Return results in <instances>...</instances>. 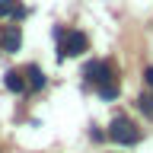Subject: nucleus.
<instances>
[{
  "label": "nucleus",
  "instance_id": "1",
  "mask_svg": "<svg viewBox=\"0 0 153 153\" xmlns=\"http://www.w3.org/2000/svg\"><path fill=\"white\" fill-rule=\"evenodd\" d=\"M54 38H57V54H61V61H64V57L80 54V51H86V35H83V32L54 29Z\"/></svg>",
  "mask_w": 153,
  "mask_h": 153
},
{
  "label": "nucleus",
  "instance_id": "2",
  "mask_svg": "<svg viewBox=\"0 0 153 153\" xmlns=\"http://www.w3.org/2000/svg\"><path fill=\"white\" fill-rule=\"evenodd\" d=\"M108 134H112V140L118 143H137L140 140V131L134 128L124 115H118V118H112V128H108Z\"/></svg>",
  "mask_w": 153,
  "mask_h": 153
},
{
  "label": "nucleus",
  "instance_id": "3",
  "mask_svg": "<svg viewBox=\"0 0 153 153\" xmlns=\"http://www.w3.org/2000/svg\"><path fill=\"white\" fill-rule=\"evenodd\" d=\"M112 74V67L105 64V61H89V64L83 67V76H86V83H102L105 76Z\"/></svg>",
  "mask_w": 153,
  "mask_h": 153
},
{
  "label": "nucleus",
  "instance_id": "4",
  "mask_svg": "<svg viewBox=\"0 0 153 153\" xmlns=\"http://www.w3.org/2000/svg\"><path fill=\"white\" fill-rule=\"evenodd\" d=\"M19 45H22V35H19L16 26H7V32H3V51H19Z\"/></svg>",
  "mask_w": 153,
  "mask_h": 153
},
{
  "label": "nucleus",
  "instance_id": "5",
  "mask_svg": "<svg viewBox=\"0 0 153 153\" xmlns=\"http://www.w3.org/2000/svg\"><path fill=\"white\" fill-rule=\"evenodd\" d=\"M3 83H7L10 93H22V89H26V80H22V74H19V70H10V74L3 76Z\"/></svg>",
  "mask_w": 153,
  "mask_h": 153
},
{
  "label": "nucleus",
  "instance_id": "6",
  "mask_svg": "<svg viewBox=\"0 0 153 153\" xmlns=\"http://www.w3.org/2000/svg\"><path fill=\"white\" fill-rule=\"evenodd\" d=\"M99 96H102V99H115V96H118V80H115L112 74L99 83Z\"/></svg>",
  "mask_w": 153,
  "mask_h": 153
},
{
  "label": "nucleus",
  "instance_id": "7",
  "mask_svg": "<svg viewBox=\"0 0 153 153\" xmlns=\"http://www.w3.org/2000/svg\"><path fill=\"white\" fill-rule=\"evenodd\" d=\"M26 76H29V89H42V86H45V74H42L38 67H29Z\"/></svg>",
  "mask_w": 153,
  "mask_h": 153
},
{
  "label": "nucleus",
  "instance_id": "8",
  "mask_svg": "<svg viewBox=\"0 0 153 153\" xmlns=\"http://www.w3.org/2000/svg\"><path fill=\"white\" fill-rule=\"evenodd\" d=\"M140 108H143V115H150V118H153V86H150V93L140 96Z\"/></svg>",
  "mask_w": 153,
  "mask_h": 153
},
{
  "label": "nucleus",
  "instance_id": "9",
  "mask_svg": "<svg viewBox=\"0 0 153 153\" xmlns=\"http://www.w3.org/2000/svg\"><path fill=\"white\" fill-rule=\"evenodd\" d=\"M19 7V0H0V16H13Z\"/></svg>",
  "mask_w": 153,
  "mask_h": 153
},
{
  "label": "nucleus",
  "instance_id": "10",
  "mask_svg": "<svg viewBox=\"0 0 153 153\" xmlns=\"http://www.w3.org/2000/svg\"><path fill=\"white\" fill-rule=\"evenodd\" d=\"M143 80H147V86H153V67H147V70H143Z\"/></svg>",
  "mask_w": 153,
  "mask_h": 153
}]
</instances>
